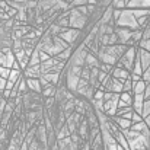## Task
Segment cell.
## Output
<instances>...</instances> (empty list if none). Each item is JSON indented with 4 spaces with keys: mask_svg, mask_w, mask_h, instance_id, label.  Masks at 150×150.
<instances>
[{
    "mask_svg": "<svg viewBox=\"0 0 150 150\" xmlns=\"http://www.w3.org/2000/svg\"><path fill=\"white\" fill-rule=\"evenodd\" d=\"M117 25H120V26H122V28L139 29L137 18L133 15L131 10H122V12H121V16L117 19Z\"/></svg>",
    "mask_w": 150,
    "mask_h": 150,
    "instance_id": "1",
    "label": "cell"
},
{
    "mask_svg": "<svg viewBox=\"0 0 150 150\" xmlns=\"http://www.w3.org/2000/svg\"><path fill=\"white\" fill-rule=\"evenodd\" d=\"M85 16L86 15H83V13H80L79 10H73V13L70 15V19H69V22H70V26L71 28H76V29H80V28H83L85 26Z\"/></svg>",
    "mask_w": 150,
    "mask_h": 150,
    "instance_id": "2",
    "label": "cell"
},
{
    "mask_svg": "<svg viewBox=\"0 0 150 150\" xmlns=\"http://www.w3.org/2000/svg\"><path fill=\"white\" fill-rule=\"evenodd\" d=\"M127 44H122V42H120V44H112V45H109L108 48H106V52H109L111 55H114L117 60H120L122 55H124V52L127 51Z\"/></svg>",
    "mask_w": 150,
    "mask_h": 150,
    "instance_id": "3",
    "label": "cell"
},
{
    "mask_svg": "<svg viewBox=\"0 0 150 150\" xmlns=\"http://www.w3.org/2000/svg\"><path fill=\"white\" fill-rule=\"evenodd\" d=\"M60 37H61L66 42L73 44V42L76 41V38L79 37V29H76V28H73V29L63 28V29H61V32H60Z\"/></svg>",
    "mask_w": 150,
    "mask_h": 150,
    "instance_id": "4",
    "label": "cell"
},
{
    "mask_svg": "<svg viewBox=\"0 0 150 150\" xmlns=\"http://www.w3.org/2000/svg\"><path fill=\"white\" fill-rule=\"evenodd\" d=\"M144 93H134V99H133V109L139 114L143 112V103H144Z\"/></svg>",
    "mask_w": 150,
    "mask_h": 150,
    "instance_id": "5",
    "label": "cell"
},
{
    "mask_svg": "<svg viewBox=\"0 0 150 150\" xmlns=\"http://www.w3.org/2000/svg\"><path fill=\"white\" fill-rule=\"evenodd\" d=\"M112 76H114V77H117V79L125 80V79H128L131 74H130V70H127L125 67H122V66H120V64H118V67H115V69L112 70Z\"/></svg>",
    "mask_w": 150,
    "mask_h": 150,
    "instance_id": "6",
    "label": "cell"
},
{
    "mask_svg": "<svg viewBox=\"0 0 150 150\" xmlns=\"http://www.w3.org/2000/svg\"><path fill=\"white\" fill-rule=\"evenodd\" d=\"M131 32H133V31H130L128 28H121V29H118V31H117V35H118L120 42L127 44V42L130 41V38H131Z\"/></svg>",
    "mask_w": 150,
    "mask_h": 150,
    "instance_id": "7",
    "label": "cell"
},
{
    "mask_svg": "<svg viewBox=\"0 0 150 150\" xmlns=\"http://www.w3.org/2000/svg\"><path fill=\"white\" fill-rule=\"evenodd\" d=\"M26 85H28L29 89H32L35 92H40L42 89V85L40 82V77H28L26 79Z\"/></svg>",
    "mask_w": 150,
    "mask_h": 150,
    "instance_id": "8",
    "label": "cell"
},
{
    "mask_svg": "<svg viewBox=\"0 0 150 150\" xmlns=\"http://www.w3.org/2000/svg\"><path fill=\"white\" fill-rule=\"evenodd\" d=\"M114 120H115V124H117L121 130L131 128V124H133L131 120H127V118H124V117H117V115H114Z\"/></svg>",
    "mask_w": 150,
    "mask_h": 150,
    "instance_id": "9",
    "label": "cell"
},
{
    "mask_svg": "<svg viewBox=\"0 0 150 150\" xmlns=\"http://www.w3.org/2000/svg\"><path fill=\"white\" fill-rule=\"evenodd\" d=\"M86 55H88L86 51L80 48L76 54H73V64H74V66H83V63H85V60H86Z\"/></svg>",
    "mask_w": 150,
    "mask_h": 150,
    "instance_id": "10",
    "label": "cell"
},
{
    "mask_svg": "<svg viewBox=\"0 0 150 150\" xmlns=\"http://www.w3.org/2000/svg\"><path fill=\"white\" fill-rule=\"evenodd\" d=\"M25 74H26L28 77H40V76L42 74L40 64H37V66H28V67L25 69Z\"/></svg>",
    "mask_w": 150,
    "mask_h": 150,
    "instance_id": "11",
    "label": "cell"
},
{
    "mask_svg": "<svg viewBox=\"0 0 150 150\" xmlns=\"http://www.w3.org/2000/svg\"><path fill=\"white\" fill-rule=\"evenodd\" d=\"M79 80H80V76L73 74V73H69V77H67V88H69L70 91H76V89H77V85H79Z\"/></svg>",
    "mask_w": 150,
    "mask_h": 150,
    "instance_id": "12",
    "label": "cell"
},
{
    "mask_svg": "<svg viewBox=\"0 0 150 150\" xmlns=\"http://www.w3.org/2000/svg\"><path fill=\"white\" fill-rule=\"evenodd\" d=\"M99 58L102 63H106V64H115V61H117V58L114 57V55H111L109 52H106V51H100L99 54Z\"/></svg>",
    "mask_w": 150,
    "mask_h": 150,
    "instance_id": "13",
    "label": "cell"
},
{
    "mask_svg": "<svg viewBox=\"0 0 150 150\" xmlns=\"http://www.w3.org/2000/svg\"><path fill=\"white\" fill-rule=\"evenodd\" d=\"M133 83H134V82H133ZM144 91H146V82H144L143 79L134 83V88H133V93H144Z\"/></svg>",
    "mask_w": 150,
    "mask_h": 150,
    "instance_id": "14",
    "label": "cell"
},
{
    "mask_svg": "<svg viewBox=\"0 0 150 150\" xmlns=\"http://www.w3.org/2000/svg\"><path fill=\"white\" fill-rule=\"evenodd\" d=\"M19 76H21V70H18V69H10V73H9L7 80H9V82L16 83V82L19 80Z\"/></svg>",
    "mask_w": 150,
    "mask_h": 150,
    "instance_id": "15",
    "label": "cell"
},
{
    "mask_svg": "<svg viewBox=\"0 0 150 150\" xmlns=\"http://www.w3.org/2000/svg\"><path fill=\"white\" fill-rule=\"evenodd\" d=\"M41 60H40V50H35L31 54V58H29V66H37L40 64Z\"/></svg>",
    "mask_w": 150,
    "mask_h": 150,
    "instance_id": "16",
    "label": "cell"
},
{
    "mask_svg": "<svg viewBox=\"0 0 150 150\" xmlns=\"http://www.w3.org/2000/svg\"><path fill=\"white\" fill-rule=\"evenodd\" d=\"M85 63L89 66V67H99V63H98V60L92 55V54H88L86 55V60H85Z\"/></svg>",
    "mask_w": 150,
    "mask_h": 150,
    "instance_id": "17",
    "label": "cell"
},
{
    "mask_svg": "<svg viewBox=\"0 0 150 150\" xmlns=\"http://www.w3.org/2000/svg\"><path fill=\"white\" fill-rule=\"evenodd\" d=\"M146 127H149V125L144 122V120H143V121H140V122H133V124H131V130L139 131V133H142Z\"/></svg>",
    "mask_w": 150,
    "mask_h": 150,
    "instance_id": "18",
    "label": "cell"
},
{
    "mask_svg": "<svg viewBox=\"0 0 150 150\" xmlns=\"http://www.w3.org/2000/svg\"><path fill=\"white\" fill-rule=\"evenodd\" d=\"M70 52H71V48H69V47H67V48H64L63 51H60L55 57H57L58 60H61V61H66V60L70 57Z\"/></svg>",
    "mask_w": 150,
    "mask_h": 150,
    "instance_id": "19",
    "label": "cell"
},
{
    "mask_svg": "<svg viewBox=\"0 0 150 150\" xmlns=\"http://www.w3.org/2000/svg\"><path fill=\"white\" fill-rule=\"evenodd\" d=\"M44 96H52L54 93H55V88H54V85L52 83H48V85H45L44 86Z\"/></svg>",
    "mask_w": 150,
    "mask_h": 150,
    "instance_id": "20",
    "label": "cell"
},
{
    "mask_svg": "<svg viewBox=\"0 0 150 150\" xmlns=\"http://www.w3.org/2000/svg\"><path fill=\"white\" fill-rule=\"evenodd\" d=\"M133 88H134V83H133L131 77L125 79L124 80V91L122 92H133Z\"/></svg>",
    "mask_w": 150,
    "mask_h": 150,
    "instance_id": "21",
    "label": "cell"
},
{
    "mask_svg": "<svg viewBox=\"0 0 150 150\" xmlns=\"http://www.w3.org/2000/svg\"><path fill=\"white\" fill-rule=\"evenodd\" d=\"M143 118L150 115V98H146L144 99V103H143V112H142Z\"/></svg>",
    "mask_w": 150,
    "mask_h": 150,
    "instance_id": "22",
    "label": "cell"
},
{
    "mask_svg": "<svg viewBox=\"0 0 150 150\" xmlns=\"http://www.w3.org/2000/svg\"><path fill=\"white\" fill-rule=\"evenodd\" d=\"M127 6V0H114L112 1V7L115 9H122Z\"/></svg>",
    "mask_w": 150,
    "mask_h": 150,
    "instance_id": "23",
    "label": "cell"
},
{
    "mask_svg": "<svg viewBox=\"0 0 150 150\" xmlns=\"http://www.w3.org/2000/svg\"><path fill=\"white\" fill-rule=\"evenodd\" d=\"M139 45H140V48H143V50L150 51V40H147V38H143V40L139 42Z\"/></svg>",
    "mask_w": 150,
    "mask_h": 150,
    "instance_id": "24",
    "label": "cell"
},
{
    "mask_svg": "<svg viewBox=\"0 0 150 150\" xmlns=\"http://www.w3.org/2000/svg\"><path fill=\"white\" fill-rule=\"evenodd\" d=\"M9 73H10V69H9V67H6V66H0V76H1V77L7 79V77H9Z\"/></svg>",
    "mask_w": 150,
    "mask_h": 150,
    "instance_id": "25",
    "label": "cell"
},
{
    "mask_svg": "<svg viewBox=\"0 0 150 150\" xmlns=\"http://www.w3.org/2000/svg\"><path fill=\"white\" fill-rule=\"evenodd\" d=\"M143 120H144V118H143L142 114H139V112H136V111L133 112V118H131L133 122H140V121H143Z\"/></svg>",
    "mask_w": 150,
    "mask_h": 150,
    "instance_id": "26",
    "label": "cell"
},
{
    "mask_svg": "<svg viewBox=\"0 0 150 150\" xmlns=\"http://www.w3.org/2000/svg\"><path fill=\"white\" fill-rule=\"evenodd\" d=\"M50 57H51V55L48 54V52H47V51L40 50V60H41V63H42V61H47Z\"/></svg>",
    "mask_w": 150,
    "mask_h": 150,
    "instance_id": "27",
    "label": "cell"
},
{
    "mask_svg": "<svg viewBox=\"0 0 150 150\" xmlns=\"http://www.w3.org/2000/svg\"><path fill=\"white\" fill-rule=\"evenodd\" d=\"M142 77H143V80H144L146 83H149V82H150V67H149V69H146V70L143 71Z\"/></svg>",
    "mask_w": 150,
    "mask_h": 150,
    "instance_id": "28",
    "label": "cell"
},
{
    "mask_svg": "<svg viewBox=\"0 0 150 150\" xmlns=\"http://www.w3.org/2000/svg\"><path fill=\"white\" fill-rule=\"evenodd\" d=\"M103 96H105V92H103V91H102V88H100L99 91H96V92H95L93 99H103Z\"/></svg>",
    "mask_w": 150,
    "mask_h": 150,
    "instance_id": "29",
    "label": "cell"
},
{
    "mask_svg": "<svg viewBox=\"0 0 150 150\" xmlns=\"http://www.w3.org/2000/svg\"><path fill=\"white\" fill-rule=\"evenodd\" d=\"M6 85H7V79H4V77L0 76V92H3L6 89Z\"/></svg>",
    "mask_w": 150,
    "mask_h": 150,
    "instance_id": "30",
    "label": "cell"
},
{
    "mask_svg": "<svg viewBox=\"0 0 150 150\" xmlns=\"http://www.w3.org/2000/svg\"><path fill=\"white\" fill-rule=\"evenodd\" d=\"M99 69L102 71H106V73H109L111 71V64H106V63H102L99 66Z\"/></svg>",
    "mask_w": 150,
    "mask_h": 150,
    "instance_id": "31",
    "label": "cell"
},
{
    "mask_svg": "<svg viewBox=\"0 0 150 150\" xmlns=\"http://www.w3.org/2000/svg\"><path fill=\"white\" fill-rule=\"evenodd\" d=\"M130 77H131V80H133L134 83L143 79V77H142V74H136V73H131V76H130Z\"/></svg>",
    "mask_w": 150,
    "mask_h": 150,
    "instance_id": "32",
    "label": "cell"
},
{
    "mask_svg": "<svg viewBox=\"0 0 150 150\" xmlns=\"http://www.w3.org/2000/svg\"><path fill=\"white\" fill-rule=\"evenodd\" d=\"M69 131H70V130H67V128H63V131H61V134L58 136V139H60V140H63L64 137H67V136H69Z\"/></svg>",
    "mask_w": 150,
    "mask_h": 150,
    "instance_id": "33",
    "label": "cell"
},
{
    "mask_svg": "<svg viewBox=\"0 0 150 150\" xmlns=\"http://www.w3.org/2000/svg\"><path fill=\"white\" fill-rule=\"evenodd\" d=\"M6 61H7V57H6V54L0 52V64H1V66H6Z\"/></svg>",
    "mask_w": 150,
    "mask_h": 150,
    "instance_id": "34",
    "label": "cell"
},
{
    "mask_svg": "<svg viewBox=\"0 0 150 150\" xmlns=\"http://www.w3.org/2000/svg\"><path fill=\"white\" fill-rule=\"evenodd\" d=\"M4 105H6V100L3 99V98H0V111H3V108H4Z\"/></svg>",
    "mask_w": 150,
    "mask_h": 150,
    "instance_id": "35",
    "label": "cell"
},
{
    "mask_svg": "<svg viewBox=\"0 0 150 150\" xmlns=\"http://www.w3.org/2000/svg\"><path fill=\"white\" fill-rule=\"evenodd\" d=\"M9 150H18V144H16L15 142H12V144H10V147H9Z\"/></svg>",
    "mask_w": 150,
    "mask_h": 150,
    "instance_id": "36",
    "label": "cell"
},
{
    "mask_svg": "<svg viewBox=\"0 0 150 150\" xmlns=\"http://www.w3.org/2000/svg\"><path fill=\"white\" fill-rule=\"evenodd\" d=\"M86 1L85 0H76V1H73V4H85Z\"/></svg>",
    "mask_w": 150,
    "mask_h": 150,
    "instance_id": "37",
    "label": "cell"
},
{
    "mask_svg": "<svg viewBox=\"0 0 150 150\" xmlns=\"http://www.w3.org/2000/svg\"><path fill=\"white\" fill-rule=\"evenodd\" d=\"M51 105H52V99L50 98V99L47 100V106H51Z\"/></svg>",
    "mask_w": 150,
    "mask_h": 150,
    "instance_id": "38",
    "label": "cell"
},
{
    "mask_svg": "<svg viewBox=\"0 0 150 150\" xmlns=\"http://www.w3.org/2000/svg\"><path fill=\"white\" fill-rule=\"evenodd\" d=\"M96 3V0H89V4H95Z\"/></svg>",
    "mask_w": 150,
    "mask_h": 150,
    "instance_id": "39",
    "label": "cell"
}]
</instances>
